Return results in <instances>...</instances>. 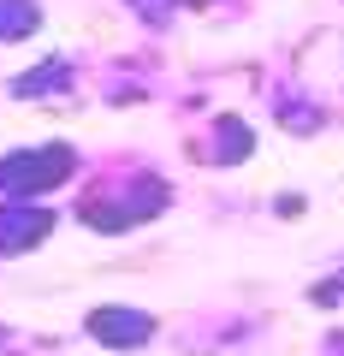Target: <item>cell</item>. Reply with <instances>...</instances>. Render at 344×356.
Segmentation results:
<instances>
[{
  "mask_svg": "<svg viewBox=\"0 0 344 356\" xmlns=\"http://www.w3.org/2000/svg\"><path fill=\"white\" fill-rule=\"evenodd\" d=\"M65 166H72V161H65V149H48V161H13L0 178H6V184H18V191H30V184H54Z\"/></svg>",
  "mask_w": 344,
  "mask_h": 356,
  "instance_id": "obj_1",
  "label": "cell"
},
{
  "mask_svg": "<svg viewBox=\"0 0 344 356\" xmlns=\"http://www.w3.org/2000/svg\"><path fill=\"white\" fill-rule=\"evenodd\" d=\"M95 332L113 339V344H142L149 339V321L142 315H119V309H101V315H95Z\"/></svg>",
  "mask_w": 344,
  "mask_h": 356,
  "instance_id": "obj_2",
  "label": "cell"
},
{
  "mask_svg": "<svg viewBox=\"0 0 344 356\" xmlns=\"http://www.w3.org/2000/svg\"><path fill=\"white\" fill-rule=\"evenodd\" d=\"M42 226H48L42 214H0V243H6V250H18V243H30Z\"/></svg>",
  "mask_w": 344,
  "mask_h": 356,
  "instance_id": "obj_3",
  "label": "cell"
}]
</instances>
